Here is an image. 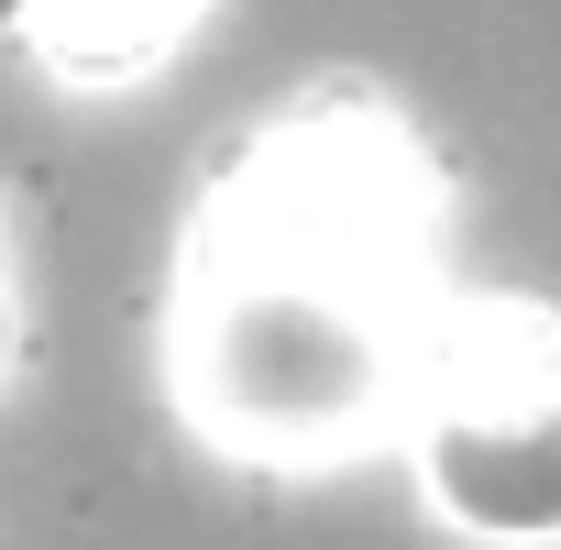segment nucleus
I'll list each match as a JSON object with an SVG mask.
<instances>
[{
    "label": "nucleus",
    "instance_id": "nucleus-1",
    "mask_svg": "<svg viewBox=\"0 0 561 550\" xmlns=\"http://www.w3.org/2000/svg\"><path fill=\"white\" fill-rule=\"evenodd\" d=\"M440 187L364 89L264 111L198 187L176 264V397L242 462H342L408 429L440 342Z\"/></svg>",
    "mask_w": 561,
    "mask_h": 550
},
{
    "label": "nucleus",
    "instance_id": "nucleus-2",
    "mask_svg": "<svg viewBox=\"0 0 561 550\" xmlns=\"http://www.w3.org/2000/svg\"><path fill=\"white\" fill-rule=\"evenodd\" d=\"M419 484L462 539L550 550L561 539V320L528 298H473L440 320L408 397Z\"/></svg>",
    "mask_w": 561,
    "mask_h": 550
},
{
    "label": "nucleus",
    "instance_id": "nucleus-3",
    "mask_svg": "<svg viewBox=\"0 0 561 550\" xmlns=\"http://www.w3.org/2000/svg\"><path fill=\"white\" fill-rule=\"evenodd\" d=\"M198 12H209V0H0V23H12L56 78H133Z\"/></svg>",
    "mask_w": 561,
    "mask_h": 550
},
{
    "label": "nucleus",
    "instance_id": "nucleus-4",
    "mask_svg": "<svg viewBox=\"0 0 561 550\" xmlns=\"http://www.w3.org/2000/svg\"><path fill=\"white\" fill-rule=\"evenodd\" d=\"M12 353H23V298H12V242H0V375H12Z\"/></svg>",
    "mask_w": 561,
    "mask_h": 550
}]
</instances>
